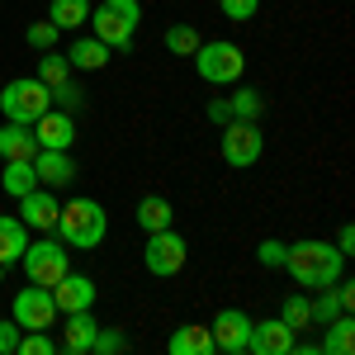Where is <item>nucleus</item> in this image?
<instances>
[{
  "instance_id": "nucleus-1",
  "label": "nucleus",
  "mask_w": 355,
  "mask_h": 355,
  "mask_svg": "<svg viewBox=\"0 0 355 355\" xmlns=\"http://www.w3.org/2000/svg\"><path fill=\"white\" fill-rule=\"evenodd\" d=\"M284 270L299 279V289H327L346 275V256L336 242H294L284 251Z\"/></svg>"
},
{
  "instance_id": "nucleus-2",
  "label": "nucleus",
  "mask_w": 355,
  "mask_h": 355,
  "mask_svg": "<svg viewBox=\"0 0 355 355\" xmlns=\"http://www.w3.org/2000/svg\"><path fill=\"white\" fill-rule=\"evenodd\" d=\"M85 24L95 28V38L110 53H128L133 38H137V24H142V5L137 0H100V10L90 5V19Z\"/></svg>"
},
{
  "instance_id": "nucleus-3",
  "label": "nucleus",
  "mask_w": 355,
  "mask_h": 355,
  "mask_svg": "<svg viewBox=\"0 0 355 355\" xmlns=\"http://www.w3.org/2000/svg\"><path fill=\"white\" fill-rule=\"evenodd\" d=\"M57 227H62V242L67 246L95 251V246L110 237V214H105L95 199H67L62 214H57Z\"/></svg>"
},
{
  "instance_id": "nucleus-4",
  "label": "nucleus",
  "mask_w": 355,
  "mask_h": 355,
  "mask_svg": "<svg viewBox=\"0 0 355 355\" xmlns=\"http://www.w3.org/2000/svg\"><path fill=\"white\" fill-rule=\"evenodd\" d=\"M194 71L204 85H237L246 76V53L232 38H214L194 48Z\"/></svg>"
},
{
  "instance_id": "nucleus-5",
  "label": "nucleus",
  "mask_w": 355,
  "mask_h": 355,
  "mask_svg": "<svg viewBox=\"0 0 355 355\" xmlns=\"http://www.w3.org/2000/svg\"><path fill=\"white\" fill-rule=\"evenodd\" d=\"M53 110V90L38 81V76H15V81L0 90V114L5 123H33Z\"/></svg>"
},
{
  "instance_id": "nucleus-6",
  "label": "nucleus",
  "mask_w": 355,
  "mask_h": 355,
  "mask_svg": "<svg viewBox=\"0 0 355 355\" xmlns=\"http://www.w3.org/2000/svg\"><path fill=\"white\" fill-rule=\"evenodd\" d=\"M261 152H266V133L256 128V119H232V123H223V162L246 171V166L261 162Z\"/></svg>"
},
{
  "instance_id": "nucleus-7",
  "label": "nucleus",
  "mask_w": 355,
  "mask_h": 355,
  "mask_svg": "<svg viewBox=\"0 0 355 355\" xmlns=\"http://www.w3.org/2000/svg\"><path fill=\"white\" fill-rule=\"evenodd\" d=\"M152 242H147V251H142V261H147V270L162 275V279H175V275L185 270V261H190V246H185V237L175 232V227H162V232H147Z\"/></svg>"
},
{
  "instance_id": "nucleus-8",
  "label": "nucleus",
  "mask_w": 355,
  "mask_h": 355,
  "mask_svg": "<svg viewBox=\"0 0 355 355\" xmlns=\"http://www.w3.org/2000/svg\"><path fill=\"white\" fill-rule=\"evenodd\" d=\"M10 318H15V327H19V331H48L57 322L53 289H43V284L19 289V294H15V303H10Z\"/></svg>"
},
{
  "instance_id": "nucleus-9",
  "label": "nucleus",
  "mask_w": 355,
  "mask_h": 355,
  "mask_svg": "<svg viewBox=\"0 0 355 355\" xmlns=\"http://www.w3.org/2000/svg\"><path fill=\"white\" fill-rule=\"evenodd\" d=\"M19 261H24L28 279L43 284V289H53L57 279L71 270V256H67V246H62V242H28Z\"/></svg>"
},
{
  "instance_id": "nucleus-10",
  "label": "nucleus",
  "mask_w": 355,
  "mask_h": 355,
  "mask_svg": "<svg viewBox=\"0 0 355 355\" xmlns=\"http://www.w3.org/2000/svg\"><path fill=\"white\" fill-rule=\"evenodd\" d=\"M294 341H299V331L289 327L284 318H266V322H251L246 351H256V355H294Z\"/></svg>"
},
{
  "instance_id": "nucleus-11",
  "label": "nucleus",
  "mask_w": 355,
  "mask_h": 355,
  "mask_svg": "<svg viewBox=\"0 0 355 355\" xmlns=\"http://www.w3.org/2000/svg\"><path fill=\"white\" fill-rule=\"evenodd\" d=\"M95 279L90 275H76V270H67L62 279L53 284V303H57V313L67 318V313H85V308H95Z\"/></svg>"
},
{
  "instance_id": "nucleus-12",
  "label": "nucleus",
  "mask_w": 355,
  "mask_h": 355,
  "mask_svg": "<svg viewBox=\"0 0 355 355\" xmlns=\"http://www.w3.org/2000/svg\"><path fill=\"white\" fill-rule=\"evenodd\" d=\"M214 346L227 355H242L246 341H251V318H246L242 308H223V313H214Z\"/></svg>"
},
{
  "instance_id": "nucleus-13",
  "label": "nucleus",
  "mask_w": 355,
  "mask_h": 355,
  "mask_svg": "<svg viewBox=\"0 0 355 355\" xmlns=\"http://www.w3.org/2000/svg\"><path fill=\"white\" fill-rule=\"evenodd\" d=\"M33 175H38V185L62 190V185H71V180H76V162H71V152L38 147V152H33Z\"/></svg>"
},
{
  "instance_id": "nucleus-14",
  "label": "nucleus",
  "mask_w": 355,
  "mask_h": 355,
  "mask_svg": "<svg viewBox=\"0 0 355 355\" xmlns=\"http://www.w3.org/2000/svg\"><path fill=\"white\" fill-rule=\"evenodd\" d=\"M57 214H62V204L53 199V190H48V185H38V190H28L24 199H19V223H24V227L53 232V227H57Z\"/></svg>"
},
{
  "instance_id": "nucleus-15",
  "label": "nucleus",
  "mask_w": 355,
  "mask_h": 355,
  "mask_svg": "<svg viewBox=\"0 0 355 355\" xmlns=\"http://www.w3.org/2000/svg\"><path fill=\"white\" fill-rule=\"evenodd\" d=\"M33 128V137H38V147H57V152H71V142H76V119L62 110H48L43 119H33L28 123Z\"/></svg>"
},
{
  "instance_id": "nucleus-16",
  "label": "nucleus",
  "mask_w": 355,
  "mask_h": 355,
  "mask_svg": "<svg viewBox=\"0 0 355 355\" xmlns=\"http://www.w3.org/2000/svg\"><path fill=\"white\" fill-rule=\"evenodd\" d=\"M38 152V137L28 123H5L0 128V162H33Z\"/></svg>"
},
{
  "instance_id": "nucleus-17",
  "label": "nucleus",
  "mask_w": 355,
  "mask_h": 355,
  "mask_svg": "<svg viewBox=\"0 0 355 355\" xmlns=\"http://www.w3.org/2000/svg\"><path fill=\"white\" fill-rule=\"evenodd\" d=\"M95 331H100V322L90 318V308H85V313H67V327H62V346H67L71 355L95 351Z\"/></svg>"
},
{
  "instance_id": "nucleus-18",
  "label": "nucleus",
  "mask_w": 355,
  "mask_h": 355,
  "mask_svg": "<svg viewBox=\"0 0 355 355\" xmlns=\"http://www.w3.org/2000/svg\"><path fill=\"white\" fill-rule=\"evenodd\" d=\"M175 223V204L166 199V194H147V199H137V227L142 232H162Z\"/></svg>"
},
{
  "instance_id": "nucleus-19",
  "label": "nucleus",
  "mask_w": 355,
  "mask_h": 355,
  "mask_svg": "<svg viewBox=\"0 0 355 355\" xmlns=\"http://www.w3.org/2000/svg\"><path fill=\"white\" fill-rule=\"evenodd\" d=\"M166 351L171 355H209L214 351V331L209 327H175L166 336Z\"/></svg>"
},
{
  "instance_id": "nucleus-20",
  "label": "nucleus",
  "mask_w": 355,
  "mask_h": 355,
  "mask_svg": "<svg viewBox=\"0 0 355 355\" xmlns=\"http://www.w3.org/2000/svg\"><path fill=\"white\" fill-rule=\"evenodd\" d=\"M67 62H71V71H100V67L110 62V48L90 33V38H76V43L67 48Z\"/></svg>"
},
{
  "instance_id": "nucleus-21",
  "label": "nucleus",
  "mask_w": 355,
  "mask_h": 355,
  "mask_svg": "<svg viewBox=\"0 0 355 355\" xmlns=\"http://www.w3.org/2000/svg\"><path fill=\"white\" fill-rule=\"evenodd\" d=\"M351 346H355V322H351V313H341V318L327 322V336H322L318 355H351Z\"/></svg>"
},
{
  "instance_id": "nucleus-22",
  "label": "nucleus",
  "mask_w": 355,
  "mask_h": 355,
  "mask_svg": "<svg viewBox=\"0 0 355 355\" xmlns=\"http://www.w3.org/2000/svg\"><path fill=\"white\" fill-rule=\"evenodd\" d=\"M0 190L10 194V199H24L28 190H38L33 162H5V171H0Z\"/></svg>"
},
{
  "instance_id": "nucleus-23",
  "label": "nucleus",
  "mask_w": 355,
  "mask_h": 355,
  "mask_svg": "<svg viewBox=\"0 0 355 355\" xmlns=\"http://www.w3.org/2000/svg\"><path fill=\"white\" fill-rule=\"evenodd\" d=\"M24 246H28L24 223H19V218H5V214H0V266H15V261L24 256Z\"/></svg>"
},
{
  "instance_id": "nucleus-24",
  "label": "nucleus",
  "mask_w": 355,
  "mask_h": 355,
  "mask_svg": "<svg viewBox=\"0 0 355 355\" xmlns=\"http://www.w3.org/2000/svg\"><path fill=\"white\" fill-rule=\"evenodd\" d=\"M38 81L48 85V90H57V85L71 81V62H67V53H57V48L38 53Z\"/></svg>"
},
{
  "instance_id": "nucleus-25",
  "label": "nucleus",
  "mask_w": 355,
  "mask_h": 355,
  "mask_svg": "<svg viewBox=\"0 0 355 355\" xmlns=\"http://www.w3.org/2000/svg\"><path fill=\"white\" fill-rule=\"evenodd\" d=\"M48 19L57 28H81L90 19V0H53L48 5Z\"/></svg>"
},
{
  "instance_id": "nucleus-26",
  "label": "nucleus",
  "mask_w": 355,
  "mask_h": 355,
  "mask_svg": "<svg viewBox=\"0 0 355 355\" xmlns=\"http://www.w3.org/2000/svg\"><path fill=\"white\" fill-rule=\"evenodd\" d=\"M162 43H166V53H175V57H194V48H199L204 38H199V28H194V24H171Z\"/></svg>"
},
{
  "instance_id": "nucleus-27",
  "label": "nucleus",
  "mask_w": 355,
  "mask_h": 355,
  "mask_svg": "<svg viewBox=\"0 0 355 355\" xmlns=\"http://www.w3.org/2000/svg\"><path fill=\"white\" fill-rule=\"evenodd\" d=\"M57 38H62V28H57L53 19H38V24L24 28V43L33 48V53H48V48H57Z\"/></svg>"
},
{
  "instance_id": "nucleus-28",
  "label": "nucleus",
  "mask_w": 355,
  "mask_h": 355,
  "mask_svg": "<svg viewBox=\"0 0 355 355\" xmlns=\"http://www.w3.org/2000/svg\"><path fill=\"white\" fill-rule=\"evenodd\" d=\"M279 318H284V322H289L294 331H303L308 322H313V299H303V294H289V299H284V313H279Z\"/></svg>"
},
{
  "instance_id": "nucleus-29",
  "label": "nucleus",
  "mask_w": 355,
  "mask_h": 355,
  "mask_svg": "<svg viewBox=\"0 0 355 355\" xmlns=\"http://www.w3.org/2000/svg\"><path fill=\"white\" fill-rule=\"evenodd\" d=\"M227 105H232V119H261L266 110L261 90H237V95H227Z\"/></svg>"
},
{
  "instance_id": "nucleus-30",
  "label": "nucleus",
  "mask_w": 355,
  "mask_h": 355,
  "mask_svg": "<svg viewBox=\"0 0 355 355\" xmlns=\"http://www.w3.org/2000/svg\"><path fill=\"white\" fill-rule=\"evenodd\" d=\"M15 355H57V341L48 336V331H19Z\"/></svg>"
},
{
  "instance_id": "nucleus-31",
  "label": "nucleus",
  "mask_w": 355,
  "mask_h": 355,
  "mask_svg": "<svg viewBox=\"0 0 355 355\" xmlns=\"http://www.w3.org/2000/svg\"><path fill=\"white\" fill-rule=\"evenodd\" d=\"M218 10H223V19H232V24H251L261 0H218Z\"/></svg>"
},
{
  "instance_id": "nucleus-32",
  "label": "nucleus",
  "mask_w": 355,
  "mask_h": 355,
  "mask_svg": "<svg viewBox=\"0 0 355 355\" xmlns=\"http://www.w3.org/2000/svg\"><path fill=\"white\" fill-rule=\"evenodd\" d=\"M284 251H289L284 242H261V246H256V261L270 266V270H279V266H284Z\"/></svg>"
},
{
  "instance_id": "nucleus-33",
  "label": "nucleus",
  "mask_w": 355,
  "mask_h": 355,
  "mask_svg": "<svg viewBox=\"0 0 355 355\" xmlns=\"http://www.w3.org/2000/svg\"><path fill=\"white\" fill-rule=\"evenodd\" d=\"M123 346H128L123 331H95V351H100V355H119Z\"/></svg>"
},
{
  "instance_id": "nucleus-34",
  "label": "nucleus",
  "mask_w": 355,
  "mask_h": 355,
  "mask_svg": "<svg viewBox=\"0 0 355 355\" xmlns=\"http://www.w3.org/2000/svg\"><path fill=\"white\" fill-rule=\"evenodd\" d=\"M204 114H209V119H214L218 128H223V123H232V105H227V95H214V100H209V110H204Z\"/></svg>"
},
{
  "instance_id": "nucleus-35",
  "label": "nucleus",
  "mask_w": 355,
  "mask_h": 355,
  "mask_svg": "<svg viewBox=\"0 0 355 355\" xmlns=\"http://www.w3.org/2000/svg\"><path fill=\"white\" fill-rule=\"evenodd\" d=\"M15 346H19V327H15V318H5L0 322V355H15Z\"/></svg>"
},
{
  "instance_id": "nucleus-36",
  "label": "nucleus",
  "mask_w": 355,
  "mask_h": 355,
  "mask_svg": "<svg viewBox=\"0 0 355 355\" xmlns=\"http://www.w3.org/2000/svg\"><path fill=\"white\" fill-rule=\"evenodd\" d=\"M336 251H341V256H355V227H351V223H341V232H336Z\"/></svg>"
},
{
  "instance_id": "nucleus-37",
  "label": "nucleus",
  "mask_w": 355,
  "mask_h": 355,
  "mask_svg": "<svg viewBox=\"0 0 355 355\" xmlns=\"http://www.w3.org/2000/svg\"><path fill=\"white\" fill-rule=\"evenodd\" d=\"M0 284H5V266H0Z\"/></svg>"
}]
</instances>
